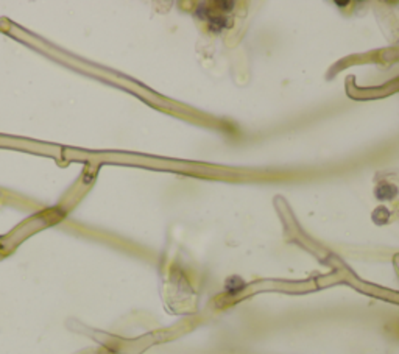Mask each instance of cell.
<instances>
[{
  "instance_id": "1",
  "label": "cell",
  "mask_w": 399,
  "mask_h": 354,
  "mask_svg": "<svg viewBox=\"0 0 399 354\" xmlns=\"http://www.w3.org/2000/svg\"><path fill=\"white\" fill-rule=\"evenodd\" d=\"M396 194H398L396 186L388 183L381 184V186H378V189H376V197H378L379 200H393Z\"/></svg>"
},
{
  "instance_id": "2",
  "label": "cell",
  "mask_w": 399,
  "mask_h": 354,
  "mask_svg": "<svg viewBox=\"0 0 399 354\" xmlns=\"http://www.w3.org/2000/svg\"><path fill=\"white\" fill-rule=\"evenodd\" d=\"M209 30L214 33H220L223 28L228 27V19L226 17H209Z\"/></svg>"
},
{
  "instance_id": "3",
  "label": "cell",
  "mask_w": 399,
  "mask_h": 354,
  "mask_svg": "<svg viewBox=\"0 0 399 354\" xmlns=\"http://www.w3.org/2000/svg\"><path fill=\"white\" fill-rule=\"evenodd\" d=\"M243 287H245V284H243V281H242L240 278H237V276H233V278H230V279L226 281V289H228V292L235 293V292L242 290Z\"/></svg>"
}]
</instances>
